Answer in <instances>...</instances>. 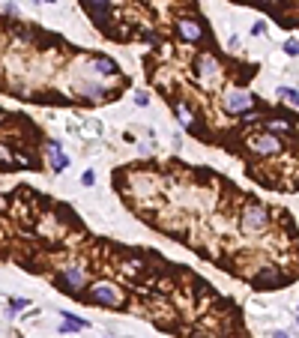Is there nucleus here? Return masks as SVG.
Returning a JSON list of instances; mask_svg holds the SVG:
<instances>
[{
  "instance_id": "obj_8",
  "label": "nucleus",
  "mask_w": 299,
  "mask_h": 338,
  "mask_svg": "<svg viewBox=\"0 0 299 338\" xmlns=\"http://www.w3.org/2000/svg\"><path fill=\"white\" fill-rule=\"evenodd\" d=\"M278 96L284 99V102H290V105H296V108H299V90H293V87H278Z\"/></svg>"
},
{
  "instance_id": "obj_13",
  "label": "nucleus",
  "mask_w": 299,
  "mask_h": 338,
  "mask_svg": "<svg viewBox=\"0 0 299 338\" xmlns=\"http://www.w3.org/2000/svg\"><path fill=\"white\" fill-rule=\"evenodd\" d=\"M135 102L141 105V108H147V105H150V96H147V93H135Z\"/></svg>"
},
{
  "instance_id": "obj_5",
  "label": "nucleus",
  "mask_w": 299,
  "mask_h": 338,
  "mask_svg": "<svg viewBox=\"0 0 299 338\" xmlns=\"http://www.w3.org/2000/svg\"><path fill=\"white\" fill-rule=\"evenodd\" d=\"M221 105H224V111H227V114H239V117H242L245 111L257 108L260 99H257L254 93H249V90H239V87H234V90H227V93H224Z\"/></svg>"
},
{
  "instance_id": "obj_2",
  "label": "nucleus",
  "mask_w": 299,
  "mask_h": 338,
  "mask_svg": "<svg viewBox=\"0 0 299 338\" xmlns=\"http://www.w3.org/2000/svg\"><path fill=\"white\" fill-rule=\"evenodd\" d=\"M78 299H87V302H93V306L111 308V311H120V308H126V306H129L126 290L117 288V284H111V281H93Z\"/></svg>"
},
{
  "instance_id": "obj_12",
  "label": "nucleus",
  "mask_w": 299,
  "mask_h": 338,
  "mask_svg": "<svg viewBox=\"0 0 299 338\" xmlns=\"http://www.w3.org/2000/svg\"><path fill=\"white\" fill-rule=\"evenodd\" d=\"M81 183H84V186H93V183H96L93 171H84V174H81Z\"/></svg>"
},
{
  "instance_id": "obj_7",
  "label": "nucleus",
  "mask_w": 299,
  "mask_h": 338,
  "mask_svg": "<svg viewBox=\"0 0 299 338\" xmlns=\"http://www.w3.org/2000/svg\"><path fill=\"white\" fill-rule=\"evenodd\" d=\"M177 36L183 39V42H204L206 39V24L201 21V18H177Z\"/></svg>"
},
{
  "instance_id": "obj_4",
  "label": "nucleus",
  "mask_w": 299,
  "mask_h": 338,
  "mask_svg": "<svg viewBox=\"0 0 299 338\" xmlns=\"http://www.w3.org/2000/svg\"><path fill=\"white\" fill-rule=\"evenodd\" d=\"M54 281H57V288H60V290L78 296V288H84V284L90 281V270H87L84 263H63Z\"/></svg>"
},
{
  "instance_id": "obj_11",
  "label": "nucleus",
  "mask_w": 299,
  "mask_h": 338,
  "mask_svg": "<svg viewBox=\"0 0 299 338\" xmlns=\"http://www.w3.org/2000/svg\"><path fill=\"white\" fill-rule=\"evenodd\" d=\"M18 308H27V299H9V311H18Z\"/></svg>"
},
{
  "instance_id": "obj_9",
  "label": "nucleus",
  "mask_w": 299,
  "mask_h": 338,
  "mask_svg": "<svg viewBox=\"0 0 299 338\" xmlns=\"http://www.w3.org/2000/svg\"><path fill=\"white\" fill-rule=\"evenodd\" d=\"M51 165H54V171H66V168H69V156H66V153L51 156Z\"/></svg>"
},
{
  "instance_id": "obj_6",
  "label": "nucleus",
  "mask_w": 299,
  "mask_h": 338,
  "mask_svg": "<svg viewBox=\"0 0 299 338\" xmlns=\"http://www.w3.org/2000/svg\"><path fill=\"white\" fill-rule=\"evenodd\" d=\"M195 72L204 84H213L224 75V66L219 63V57L213 54V51H201V54L195 57Z\"/></svg>"
},
{
  "instance_id": "obj_16",
  "label": "nucleus",
  "mask_w": 299,
  "mask_h": 338,
  "mask_svg": "<svg viewBox=\"0 0 299 338\" xmlns=\"http://www.w3.org/2000/svg\"><path fill=\"white\" fill-rule=\"evenodd\" d=\"M296 323H299V317H296Z\"/></svg>"
},
{
  "instance_id": "obj_1",
  "label": "nucleus",
  "mask_w": 299,
  "mask_h": 338,
  "mask_svg": "<svg viewBox=\"0 0 299 338\" xmlns=\"http://www.w3.org/2000/svg\"><path fill=\"white\" fill-rule=\"evenodd\" d=\"M272 216H275V212L263 201L245 198L242 207H239V212H236V225H239V230L245 237H252V234H263V230L272 225Z\"/></svg>"
},
{
  "instance_id": "obj_14",
  "label": "nucleus",
  "mask_w": 299,
  "mask_h": 338,
  "mask_svg": "<svg viewBox=\"0 0 299 338\" xmlns=\"http://www.w3.org/2000/svg\"><path fill=\"white\" fill-rule=\"evenodd\" d=\"M272 338H290V335H287V332H281V329H278V332H275Z\"/></svg>"
},
{
  "instance_id": "obj_10",
  "label": "nucleus",
  "mask_w": 299,
  "mask_h": 338,
  "mask_svg": "<svg viewBox=\"0 0 299 338\" xmlns=\"http://www.w3.org/2000/svg\"><path fill=\"white\" fill-rule=\"evenodd\" d=\"M284 51H287L290 57H299V39H287L284 42Z\"/></svg>"
},
{
  "instance_id": "obj_15",
  "label": "nucleus",
  "mask_w": 299,
  "mask_h": 338,
  "mask_svg": "<svg viewBox=\"0 0 299 338\" xmlns=\"http://www.w3.org/2000/svg\"><path fill=\"white\" fill-rule=\"evenodd\" d=\"M45 3H54V0H45Z\"/></svg>"
},
{
  "instance_id": "obj_3",
  "label": "nucleus",
  "mask_w": 299,
  "mask_h": 338,
  "mask_svg": "<svg viewBox=\"0 0 299 338\" xmlns=\"http://www.w3.org/2000/svg\"><path fill=\"white\" fill-rule=\"evenodd\" d=\"M245 147H249V153L257 156V159H272V156H278L284 150V141H281V135H272V132L263 129V132H254V135L245 138Z\"/></svg>"
}]
</instances>
